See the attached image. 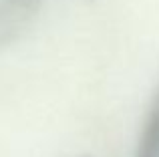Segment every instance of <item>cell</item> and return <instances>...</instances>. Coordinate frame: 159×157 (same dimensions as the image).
Instances as JSON below:
<instances>
[{"instance_id":"cell-1","label":"cell","mask_w":159,"mask_h":157,"mask_svg":"<svg viewBox=\"0 0 159 157\" xmlns=\"http://www.w3.org/2000/svg\"><path fill=\"white\" fill-rule=\"evenodd\" d=\"M43 0H0V48L14 43L34 22Z\"/></svg>"},{"instance_id":"cell-2","label":"cell","mask_w":159,"mask_h":157,"mask_svg":"<svg viewBox=\"0 0 159 157\" xmlns=\"http://www.w3.org/2000/svg\"><path fill=\"white\" fill-rule=\"evenodd\" d=\"M135 157H159V89L155 91V97L149 105Z\"/></svg>"}]
</instances>
